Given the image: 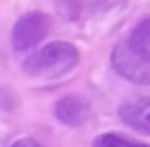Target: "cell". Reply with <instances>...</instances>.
<instances>
[{"mask_svg":"<svg viewBox=\"0 0 150 147\" xmlns=\"http://www.w3.org/2000/svg\"><path fill=\"white\" fill-rule=\"evenodd\" d=\"M50 27H53V20L43 10H30L25 15H20L15 20V25H13V30H10L13 50L15 53H30L33 47H38L48 37Z\"/></svg>","mask_w":150,"mask_h":147,"instance_id":"3","label":"cell"},{"mask_svg":"<svg viewBox=\"0 0 150 147\" xmlns=\"http://www.w3.org/2000/svg\"><path fill=\"white\" fill-rule=\"evenodd\" d=\"M80 63V53L73 42L53 40L38 47L23 60V70L30 77H60Z\"/></svg>","mask_w":150,"mask_h":147,"instance_id":"1","label":"cell"},{"mask_svg":"<svg viewBox=\"0 0 150 147\" xmlns=\"http://www.w3.org/2000/svg\"><path fill=\"white\" fill-rule=\"evenodd\" d=\"M110 65H112V70H115L123 80H128V82H133V85H150V55L135 50V47L128 42V37L120 40L118 45L112 47Z\"/></svg>","mask_w":150,"mask_h":147,"instance_id":"2","label":"cell"},{"mask_svg":"<svg viewBox=\"0 0 150 147\" xmlns=\"http://www.w3.org/2000/svg\"><path fill=\"white\" fill-rule=\"evenodd\" d=\"M128 42L135 47V50H140V53L150 55V18H145V20H140L138 25L130 30L128 35Z\"/></svg>","mask_w":150,"mask_h":147,"instance_id":"7","label":"cell"},{"mask_svg":"<svg viewBox=\"0 0 150 147\" xmlns=\"http://www.w3.org/2000/svg\"><path fill=\"white\" fill-rule=\"evenodd\" d=\"M128 0H58V10L65 20H78L83 15H108L123 10Z\"/></svg>","mask_w":150,"mask_h":147,"instance_id":"4","label":"cell"},{"mask_svg":"<svg viewBox=\"0 0 150 147\" xmlns=\"http://www.w3.org/2000/svg\"><path fill=\"white\" fill-rule=\"evenodd\" d=\"M10 147H45V145H40V142L33 140V137H20V140H15Z\"/></svg>","mask_w":150,"mask_h":147,"instance_id":"9","label":"cell"},{"mask_svg":"<svg viewBox=\"0 0 150 147\" xmlns=\"http://www.w3.org/2000/svg\"><path fill=\"white\" fill-rule=\"evenodd\" d=\"M120 120L138 132L150 135V97H133L118 107Z\"/></svg>","mask_w":150,"mask_h":147,"instance_id":"6","label":"cell"},{"mask_svg":"<svg viewBox=\"0 0 150 147\" xmlns=\"http://www.w3.org/2000/svg\"><path fill=\"white\" fill-rule=\"evenodd\" d=\"M93 147H150L145 142H133V140H125L120 137L118 132H103L93 140Z\"/></svg>","mask_w":150,"mask_h":147,"instance_id":"8","label":"cell"},{"mask_svg":"<svg viewBox=\"0 0 150 147\" xmlns=\"http://www.w3.org/2000/svg\"><path fill=\"white\" fill-rule=\"evenodd\" d=\"M55 117L68 127H83L90 120V102L80 95H65L55 102Z\"/></svg>","mask_w":150,"mask_h":147,"instance_id":"5","label":"cell"}]
</instances>
